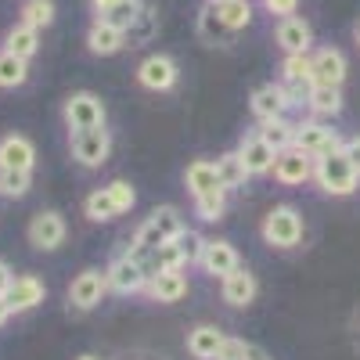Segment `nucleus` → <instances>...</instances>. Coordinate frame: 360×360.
Listing matches in <instances>:
<instances>
[{
	"mask_svg": "<svg viewBox=\"0 0 360 360\" xmlns=\"http://www.w3.org/2000/svg\"><path fill=\"white\" fill-rule=\"evenodd\" d=\"M184 231H188V224H184V217H180V209L159 205V209H152V213H148V220L134 231L130 252H152V249H159V245H166V242H176Z\"/></svg>",
	"mask_w": 360,
	"mask_h": 360,
	"instance_id": "obj_1",
	"label": "nucleus"
},
{
	"mask_svg": "<svg viewBox=\"0 0 360 360\" xmlns=\"http://www.w3.org/2000/svg\"><path fill=\"white\" fill-rule=\"evenodd\" d=\"M314 184L324 195H332V198H346V195H353L360 188V173L353 169V162L339 148V152H332V155L314 159Z\"/></svg>",
	"mask_w": 360,
	"mask_h": 360,
	"instance_id": "obj_2",
	"label": "nucleus"
},
{
	"mask_svg": "<svg viewBox=\"0 0 360 360\" xmlns=\"http://www.w3.org/2000/svg\"><path fill=\"white\" fill-rule=\"evenodd\" d=\"M259 234H263V242H266L270 249L288 252V249H295L299 242H303V234H307L303 213H299L295 205H274V209L263 217Z\"/></svg>",
	"mask_w": 360,
	"mask_h": 360,
	"instance_id": "obj_3",
	"label": "nucleus"
},
{
	"mask_svg": "<svg viewBox=\"0 0 360 360\" xmlns=\"http://www.w3.org/2000/svg\"><path fill=\"white\" fill-rule=\"evenodd\" d=\"M342 144H346V141L339 137V130H332V123H324V119L307 115V119H299V123H295L292 148H299V152L310 155V159L332 155V152H339Z\"/></svg>",
	"mask_w": 360,
	"mask_h": 360,
	"instance_id": "obj_4",
	"label": "nucleus"
},
{
	"mask_svg": "<svg viewBox=\"0 0 360 360\" xmlns=\"http://www.w3.org/2000/svg\"><path fill=\"white\" fill-rule=\"evenodd\" d=\"M69 152L83 169H98L112 155V134L105 127H90V130H72L69 134Z\"/></svg>",
	"mask_w": 360,
	"mask_h": 360,
	"instance_id": "obj_5",
	"label": "nucleus"
},
{
	"mask_svg": "<svg viewBox=\"0 0 360 360\" xmlns=\"http://www.w3.org/2000/svg\"><path fill=\"white\" fill-rule=\"evenodd\" d=\"M62 119H65V127L72 134V130L105 127L108 112H105V101L98 94H90V90H76V94H69L65 105H62Z\"/></svg>",
	"mask_w": 360,
	"mask_h": 360,
	"instance_id": "obj_6",
	"label": "nucleus"
},
{
	"mask_svg": "<svg viewBox=\"0 0 360 360\" xmlns=\"http://www.w3.org/2000/svg\"><path fill=\"white\" fill-rule=\"evenodd\" d=\"M105 292H108L105 270L86 266V270H79V274L72 278V285H69V307H72V310H79V314H86V310L101 307Z\"/></svg>",
	"mask_w": 360,
	"mask_h": 360,
	"instance_id": "obj_7",
	"label": "nucleus"
},
{
	"mask_svg": "<svg viewBox=\"0 0 360 360\" xmlns=\"http://www.w3.org/2000/svg\"><path fill=\"white\" fill-rule=\"evenodd\" d=\"M25 238H29V245L40 249V252L62 249V242H65V220H62V213H54V209H40V213L29 220Z\"/></svg>",
	"mask_w": 360,
	"mask_h": 360,
	"instance_id": "obj_8",
	"label": "nucleus"
},
{
	"mask_svg": "<svg viewBox=\"0 0 360 360\" xmlns=\"http://www.w3.org/2000/svg\"><path fill=\"white\" fill-rule=\"evenodd\" d=\"M105 281H108V292H115V295H137V292H144L148 274H144V266L134 256L119 252L112 259V266L105 270Z\"/></svg>",
	"mask_w": 360,
	"mask_h": 360,
	"instance_id": "obj_9",
	"label": "nucleus"
},
{
	"mask_svg": "<svg viewBox=\"0 0 360 360\" xmlns=\"http://www.w3.org/2000/svg\"><path fill=\"white\" fill-rule=\"evenodd\" d=\"M180 79V69L169 54H148L144 62L137 65V83L144 90H155V94H166V90H173Z\"/></svg>",
	"mask_w": 360,
	"mask_h": 360,
	"instance_id": "obj_10",
	"label": "nucleus"
},
{
	"mask_svg": "<svg viewBox=\"0 0 360 360\" xmlns=\"http://www.w3.org/2000/svg\"><path fill=\"white\" fill-rule=\"evenodd\" d=\"M270 176H274L281 188H299V184H310V180H314V159H310V155H303L299 148H285V152H278Z\"/></svg>",
	"mask_w": 360,
	"mask_h": 360,
	"instance_id": "obj_11",
	"label": "nucleus"
},
{
	"mask_svg": "<svg viewBox=\"0 0 360 360\" xmlns=\"http://www.w3.org/2000/svg\"><path fill=\"white\" fill-rule=\"evenodd\" d=\"M274 40L285 54H310L314 51V25L299 15H288V18H278L274 25Z\"/></svg>",
	"mask_w": 360,
	"mask_h": 360,
	"instance_id": "obj_12",
	"label": "nucleus"
},
{
	"mask_svg": "<svg viewBox=\"0 0 360 360\" xmlns=\"http://www.w3.org/2000/svg\"><path fill=\"white\" fill-rule=\"evenodd\" d=\"M310 62H314V86H342L349 62L339 47H317L310 51Z\"/></svg>",
	"mask_w": 360,
	"mask_h": 360,
	"instance_id": "obj_13",
	"label": "nucleus"
},
{
	"mask_svg": "<svg viewBox=\"0 0 360 360\" xmlns=\"http://www.w3.org/2000/svg\"><path fill=\"white\" fill-rule=\"evenodd\" d=\"M44 299H47V285L37 274H15L4 303L11 307V314H29V310H37Z\"/></svg>",
	"mask_w": 360,
	"mask_h": 360,
	"instance_id": "obj_14",
	"label": "nucleus"
},
{
	"mask_svg": "<svg viewBox=\"0 0 360 360\" xmlns=\"http://www.w3.org/2000/svg\"><path fill=\"white\" fill-rule=\"evenodd\" d=\"M234 152H238V159L245 162L249 176H266L270 169H274V159H278V152H274V148H270L256 130H252V134H245L242 141H238Z\"/></svg>",
	"mask_w": 360,
	"mask_h": 360,
	"instance_id": "obj_15",
	"label": "nucleus"
},
{
	"mask_svg": "<svg viewBox=\"0 0 360 360\" xmlns=\"http://www.w3.org/2000/svg\"><path fill=\"white\" fill-rule=\"evenodd\" d=\"M256 292H259V285H256V274L249 266H238V270H231L227 278H220V295H224V303L234 307V310L249 307L256 299Z\"/></svg>",
	"mask_w": 360,
	"mask_h": 360,
	"instance_id": "obj_16",
	"label": "nucleus"
},
{
	"mask_svg": "<svg viewBox=\"0 0 360 360\" xmlns=\"http://www.w3.org/2000/svg\"><path fill=\"white\" fill-rule=\"evenodd\" d=\"M144 295L152 299V303H180V299L188 295V274L184 270H166V274H155V278H148L144 285Z\"/></svg>",
	"mask_w": 360,
	"mask_h": 360,
	"instance_id": "obj_17",
	"label": "nucleus"
},
{
	"mask_svg": "<svg viewBox=\"0 0 360 360\" xmlns=\"http://www.w3.org/2000/svg\"><path fill=\"white\" fill-rule=\"evenodd\" d=\"M249 108H252V115L259 119V123L285 119V115H288V101H285L281 83H263V86H256L252 98H249Z\"/></svg>",
	"mask_w": 360,
	"mask_h": 360,
	"instance_id": "obj_18",
	"label": "nucleus"
},
{
	"mask_svg": "<svg viewBox=\"0 0 360 360\" xmlns=\"http://www.w3.org/2000/svg\"><path fill=\"white\" fill-rule=\"evenodd\" d=\"M33 166H37L33 141L22 137V134L0 137V169H25V173H33Z\"/></svg>",
	"mask_w": 360,
	"mask_h": 360,
	"instance_id": "obj_19",
	"label": "nucleus"
},
{
	"mask_svg": "<svg viewBox=\"0 0 360 360\" xmlns=\"http://www.w3.org/2000/svg\"><path fill=\"white\" fill-rule=\"evenodd\" d=\"M198 266L205 270L209 278H227L231 270H238V266H242V259H238V249H234L231 242L217 238V242H205V252H202Z\"/></svg>",
	"mask_w": 360,
	"mask_h": 360,
	"instance_id": "obj_20",
	"label": "nucleus"
},
{
	"mask_svg": "<svg viewBox=\"0 0 360 360\" xmlns=\"http://www.w3.org/2000/svg\"><path fill=\"white\" fill-rule=\"evenodd\" d=\"M127 47V33L123 29H115V25H108V22H90V29H86V51L90 54H98V58H112V54H119Z\"/></svg>",
	"mask_w": 360,
	"mask_h": 360,
	"instance_id": "obj_21",
	"label": "nucleus"
},
{
	"mask_svg": "<svg viewBox=\"0 0 360 360\" xmlns=\"http://www.w3.org/2000/svg\"><path fill=\"white\" fill-rule=\"evenodd\" d=\"M184 184H188L191 198L224 191V188H220V176H217V162H209V159H195V162L184 169Z\"/></svg>",
	"mask_w": 360,
	"mask_h": 360,
	"instance_id": "obj_22",
	"label": "nucleus"
},
{
	"mask_svg": "<svg viewBox=\"0 0 360 360\" xmlns=\"http://www.w3.org/2000/svg\"><path fill=\"white\" fill-rule=\"evenodd\" d=\"M224 332L217 324H195L191 332H188V353L195 356V360H213L217 356V349L224 346Z\"/></svg>",
	"mask_w": 360,
	"mask_h": 360,
	"instance_id": "obj_23",
	"label": "nucleus"
},
{
	"mask_svg": "<svg viewBox=\"0 0 360 360\" xmlns=\"http://www.w3.org/2000/svg\"><path fill=\"white\" fill-rule=\"evenodd\" d=\"M342 86H310V101H307V112L314 119H335L342 112Z\"/></svg>",
	"mask_w": 360,
	"mask_h": 360,
	"instance_id": "obj_24",
	"label": "nucleus"
},
{
	"mask_svg": "<svg viewBox=\"0 0 360 360\" xmlns=\"http://www.w3.org/2000/svg\"><path fill=\"white\" fill-rule=\"evenodd\" d=\"M213 4V11L220 15V22L231 29V33H245V29L252 25V4L249 0H209Z\"/></svg>",
	"mask_w": 360,
	"mask_h": 360,
	"instance_id": "obj_25",
	"label": "nucleus"
},
{
	"mask_svg": "<svg viewBox=\"0 0 360 360\" xmlns=\"http://www.w3.org/2000/svg\"><path fill=\"white\" fill-rule=\"evenodd\" d=\"M4 51H11L15 58H37V51H40V29H33V25H25V22H18V25H11L8 33H4Z\"/></svg>",
	"mask_w": 360,
	"mask_h": 360,
	"instance_id": "obj_26",
	"label": "nucleus"
},
{
	"mask_svg": "<svg viewBox=\"0 0 360 360\" xmlns=\"http://www.w3.org/2000/svg\"><path fill=\"white\" fill-rule=\"evenodd\" d=\"M195 29H198V37H202L209 47H227V44L234 40V33H231V29L220 22V15L213 11V4H202Z\"/></svg>",
	"mask_w": 360,
	"mask_h": 360,
	"instance_id": "obj_27",
	"label": "nucleus"
},
{
	"mask_svg": "<svg viewBox=\"0 0 360 360\" xmlns=\"http://www.w3.org/2000/svg\"><path fill=\"white\" fill-rule=\"evenodd\" d=\"M217 176H220V188L224 191H238L249 180V169H245L242 159H238V152H224L217 159Z\"/></svg>",
	"mask_w": 360,
	"mask_h": 360,
	"instance_id": "obj_28",
	"label": "nucleus"
},
{
	"mask_svg": "<svg viewBox=\"0 0 360 360\" xmlns=\"http://www.w3.org/2000/svg\"><path fill=\"white\" fill-rule=\"evenodd\" d=\"M83 213H86V220H94V224H112V220L119 217V209H115L108 188H98V191H90V195H86Z\"/></svg>",
	"mask_w": 360,
	"mask_h": 360,
	"instance_id": "obj_29",
	"label": "nucleus"
},
{
	"mask_svg": "<svg viewBox=\"0 0 360 360\" xmlns=\"http://www.w3.org/2000/svg\"><path fill=\"white\" fill-rule=\"evenodd\" d=\"M274 152H285V148H292V137H295V123L285 115V119H270V123H259L256 130Z\"/></svg>",
	"mask_w": 360,
	"mask_h": 360,
	"instance_id": "obj_30",
	"label": "nucleus"
},
{
	"mask_svg": "<svg viewBox=\"0 0 360 360\" xmlns=\"http://www.w3.org/2000/svg\"><path fill=\"white\" fill-rule=\"evenodd\" d=\"M29 79V62L15 58L11 51H0V90H15Z\"/></svg>",
	"mask_w": 360,
	"mask_h": 360,
	"instance_id": "obj_31",
	"label": "nucleus"
},
{
	"mask_svg": "<svg viewBox=\"0 0 360 360\" xmlns=\"http://www.w3.org/2000/svg\"><path fill=\"white\" fill-rule=\"evenodd\" d=\"M281 83L314 86V62H310V54H285V62H281Z\"/></svg>",
	"mask_w": 360,
	"mask_h": 360,
	"instance_id": "obj_32",
	"label": "nucleus"
},
{
	"mask_svg": "<svg viewBox=\"0 0 360 360\" xmlns=\"http://www.w3.org/2000/svg\"><path fill=\"white\" fill-rule=\"evenodd\" d=\"M141 11H144V0H119L115 8H108L105 15H98V22H108L115 29H123V33H130V25L137 22Z\"/></svg>",
	"mask_w": 360,
	"mask_h": 360,
	"instance_id": "obj_33",
	"label": "nucleus"
},
{
	"mask_svg": "<svg viewBox=\"0 0 360 360\" xmlns=\"http://www.w3.org/2000/svg\"><path fill=\"white\" fill-rule=\"evenodd\" d=\"M155 33H159V15H155V8H148V4H144V11L137 15V22L130 25V33H127V47L152 44Z\"/></svg>",
	"mask_w": 360,
	"mask_h": 360,
	"instance_id": "obj_34",
	"label": "nucleus"
},
{
	"mask_svg": "<svg viewBox=\"0 0 360 360\" xmlns=\"http://www.w3.org/2000/svg\"><path fill=\"white\" fill-rule=\"evenodd\" d=\"M195 217L202 224H220L227 217V191H213V195H198L195 198Z\"/></svg>",
	"mask_w": 360,
	"mask_h": 360,
	"instance_id": "obj_35",
	"label": "nucleus"
},
{
	"mask_svg": "<svg viewBox=\"0 0 360 360\" xmlns=\"http://www.w3.org/2000/svg\"><path fill=\"white\" fill-rule=\"evenodd\" d=\"M33 188V173L25 169H0V195L4 198H25Z\"/></svg>",
	"mask_w": 360,
	"mask_h": 360,
	"instance_id": "obj_36",
	"label": "nucleus"
},
{
	"mask_svg": "<svg viewBox=\"0 0 360 360\" xmlns=\"http://www.w3.org/2000/svg\"><path fill=\"white\" fill-rule=\"evenodd\" d=\"M22 22L33 25V29H47L54 22V0H25L22 4Z\"/></svg>",
	"mask_w": 360,
	"mask_h": 360,
	"instance_id": "obj_37",
	"label": "nucleus"
},
{
	"mask_svg": "<svg viewBox=\"0 0 360 360\" xmlns=\"http://www.w3.org/2000/svg\"><path fill=\"white\" fill-rule=\"evenodd\" d=\"M259 356H263V353H259L256 346H249L245 339H231V335H227L213 360H259Z\"/></svg>",
	"mask_w": 360,
	"mask_h": 360,
	"instance_id": "obj_38",
	"label": "nucleus"
},
{
	"mask_svg": "<svg viewBox=\"0 0 360 360\" xmlns=\"http://www.w3.org/2000/svg\"><path fill=\"white\" fill-rule=\"evenodd\" d=\"M105 188H108V195H112V202L119 209V217L130 213V209L137 205V191H134L130 180H112V184H105Z\"/></svg>",
	"mask_w": 360,
	"mask_h": 360,
	"instance_id": "obj_39",
	"label": "nucleus"
},
{
	"mask_svg": "<svg viewBox=\"0 0 360 360\" xmlns=\"http://www.w3.org/2000/svg\"><path fill=\"white\" fill-rule=\"evenodd\" d=\"M176 242H180V252H184V263H188V266H195V263L202 259V252H205V238H202L198 231H184V234L176 238Z\"/></svg>",
	"mask_w": 360,
	"mask_h": 360,
	"instance_id": "obj_40",
	"label": "nucleus"
},
{
	"mask_svg": "<svg viewBox=\"0 0 360 360\" xmlns=\"http://www.w3.org/2000/svg\"><path fill=\"white\" fill-rule=\"evenodd\" d=\"M263 8H266L270 15H278V18H288V15H295L299 0H263Z\"/></svg>",
	"mask_w": 360,
	"mask_h": 360,
	"instance_id": "obj_41",
	"label": "nucleus"
},
{
	"mask_svg": "<svg viewBox=\"0 0 360 360\" xmlns=\"http://www.w3.org/2000/svg\"><path fill=\"white\" fill-rule=\"evenodd\" d=\"M342 152H346V159L353 162V169L360 173V134H356V137H346V144H342Z\"/></svg>",
	"mask_w": 360,
	"mask_h": 360,
	"instance_id": "obj_42",
	"label": "nucleus"
},
{
	"mask_svg": "<svg viewBox=\"0 0 360 360\" xmlns=\"http://www.w3.org/2000/svg\"><path fill=\"white\" fill-rule=\"evenodd\" d=\"M11 281H15V274H11V266H8V259H0V299L8 295Z\"/></svg>",
	"mask_w": 360,
	"mask_h": 360,
	"instance_id": "obj_43",
	"label": "nucleus"
},
{
	"mask_svg": "<svg viewBox=\"0 0 360 360\" xmlns=\"http://www.w3.org/2000/svg\"><path fill=\"white\" fill-rule=\"evenodd\" d=\"M115 4H119V0H90V11H94V18H98V15H105L108 8H115Z\"/></svg>",
	"mask_w": 360,
	"mask_h": 360,
	"instance_id": "obj_44",
	"label": "nucleus"
},
{
	"mask_svg": "<svg viewBox=\"0 0 360 360\" xmlns=\"http://www.w3.org/2000/svg\"><path fill=\"white\" fill-rule=\"evenodd\" d=\"M11 317H15V314H11V307L4 303V299H0V328H4V324H8Z\"/></svg>",
	"mask_w": 360,
	"mask_h": 360,
	"instance_id": "obj_45",
	"label": "nucleus"
},
{
	"mask_svg": "<svg viewBox=\"0 0 360 360\" xmlns=\"http://www.w3.org/2000/svg\"><path fill=\"white\" fill-rule=\"evenodd\" d=\"M353 40H356V47H360V22L353 25Z\"/></svg>",
	"mask_w": 360,
	"mask_h": 360,
	"instance_id": "obj_46",
	"label": "nucleus"
},
{
	"mask_svg": "<svg viewBox=\"0 0 360 360\" xmlns=\"http://www.w3.org/2000/svg\"><path fill=\"white\" fill-rule=\"evenodd\" d=\"M76 360H101V356H90V353H86V356H76Z\"/></svg>",
	"mask_w": 360,
	"mask_h": 360,
	"instance_id": "obj_47",
	"label": "nucleus"
},
{
	"mask_svg": "<svg viewBox=\"0 0 360 360\" xmlns=\"http://www.w3.org/2000/svg\"><path fill=\"white\" fill-rule=\"evenodd\" d=\"M259 360H266V356H259Z\"/></svg>",
	"mask_w": 360,
	"mask_h": 360,
	"instance_id": "obj_48",
	"label": "nucleus"
}]
</instances>
